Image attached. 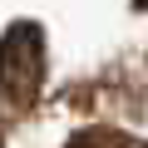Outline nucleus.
Instances as JSON below:
<instances>
[{
  "mask_svg": "<svg viewBox=\"0 0 148 148\" xmlns=\"http://www.w3.org/2000/svg\"><path fill=\"white\" fill-rule=\"evenodd\" d=\"M40 69H45V49H40V30L35 25H15L0 40V89L15 104H30L40 89Z\"/></svg>",
  "mask_w": 148,
  "mask_h": 148,
  "instance_id": "f257e3e1",
  "label": "nucleus"
}]
</instances>
